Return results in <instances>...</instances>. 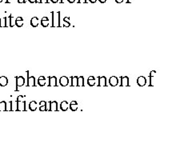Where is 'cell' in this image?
Returning <instances> with one entry per match:
<instances>
[{
    "instance_id": "1",
    "label": "cell",
    "mask_w": 192,
    "mask_h": 144,
    "mask_svg": "<svg viewBox=\"0 0 192 144\" xmlns=\"http://www.w3.org/2000/svg\"><path fill=\"white\" fill-rule=\"evenodd\" d=\"M98 80H99V82H98V85L99 86H107V78L105 76H100L98 78Z\"/></svg>"
},
{
    "instance_id": "2",
    "label": "cell",
    "mask_w": 192,
    "mask_h": 144,
    "mask_svg": "<svg viewBox=\"0 0 192 144\" xmlns=\"http://www.w3.org/2000/svg\"><path fill=\"white\" fill-rule=\"evenodd\" d=\"M25 83V78L23 76H18L16 77V86H17V89L16 91H18V87L19 86H23Z\"/></svg>"
},
{
    "instance_id": "3",
    "label": "cell",
    "mask_w": 192,
    "mask_h": 144,
    "mask_svg": "<svg viewBox=\"0 0 192 144\" xmlns=\"http://www.w3.org/2000/svg\"><path fill=\"white\" fill-rule=\"evenodd\" d=\"M137 84L139 86H143L147 84V78L144 76H139L137 78Z\"/></svg>"
},
{
    "instance_id": "4",
    "label": "cell",
    "mask_w": 192,
    "mask_h": 144,
    "mask_svg": "<svg viewBox=\"0 0 192 144\" xmlns=\"http://www.w3.org/2000/svg\"><path fill=\"white\" fill-rule=\"evenodd\" d=\"M17 110H20V111L26 110V102H25L24 100L20 101V102H18Z\"/></svg>"
},
{
    "instance_id": "5",
    "label": "cell",
    "mask_w": 192,
    "mask_h": 144,
    "mask_svg": "<svg viewBox=\"0 0 192 144\" xmlns=\"http://www.w3.org/2000/svg\"><path fill=\"white\" fill-rule=\"evenodd\" d=\"M109 83L111 86H117L118 83V78L116 76H111L109 78Z\"/></svg>"
},
{
    "instance_id": "6",
    "label": "cell",
    "mask_w": 192,
    "mask_h": 144,
    "mask_svg": "<svg viewBox=\"0 0 192 144\" xmlns=\"http://www.w3.org/2000/svg\"><path fill=\"white\" fill-rule=\"evenodd\" d=\"M59 83H60L61 86H67L68 83H69V79H68V78L66 77V76H62V77L59 78Z\"/></svg>"
},
{
    "instance_id": "7",
    "label": "cell",
    "mask_w": 192,
    "mask_h": 144,
    "mask_svg": "<svg viewBox=\"0 0 192 144\" xmlns=\"http://www.w3.org/2000/svg\"><path fill=\"white\" fill-rule=\"evenodd\" d=\"M28 76L27 86H35V78L34 76H29V71L27 72Z\"/></svg>"
},
{
    "instance_id": "8",
    "label": "cell",
    "mask_w": 192,
    "mask_h": 144,
    "mask_svg": "<svg viewBox=\"0 0 192 144\" xmlns=\"http://www.w3.org/2000/svg\"><path fill=\"white\" fill-rule=\"evenodd\" d=\"M121 85L122 86H129V78L127 76L121 77Z\"/></svg>"
},
{
    "instance_id": "9",
    "label": "cell",
    "mask_w": 192,
    "mask_h": 144,
    "mask_svg": "<svg viewBox=\"0 0 192 144\" xmlns=\"http://www.w3.org/2000/svg\"><path fill=\"white\" fill-rule=\"evenodd\" d=\"M49 86H55L57 85V78L55 76L49 77Z\"/></svg>"
},
{
    "instance_id": "10",
    "label": "cell",
    "mask_w": 192,
    "mask_h": 144,
    "mask_svg": "<svg viewBox=\"0 0 192 144\" xmlns=\"http://www.w3.org/2000/svg\"><path fill=\"white\" fill-rule=\"evenodd\" d=\"M49 23H50V21L49 19L47 17H42V19H41V24L43 27H46L49 26Z\"/></svg>"
},
{
    "instance_id": "11",
    "label": "cell",
    "mask_w": 192,
    "mask_h": 144,
    "mask_svg": "<svg viewBox=\"0 0 192 144\" xmlns=\"http://www.w3.org/2000/svg\"><path fill=\"white\" fill-rule=\"evenodd\" d=\"M8 83V78L6 76H1L0 77V86H5Z\"/></svg>"
},
{
    "instance_id": "12",
    "label": "cell",
    "mask_w": 192,
    "mask_h": 144,
    "mask_svg": "<svg viewBox=\"0 0 192 144\" xmlns=\"http://www.w3.org/2000/svg\"><path fill=\"white\" fill-rule=\"evenodd\" d=\"M96 83V79L95 78L94 76H90L88 78H87V84L90 86H95Z\"/></svg>"
},
{
    "instance_id": "13",
    "label": "cell",
    "mask_w": 192,
    "mask_h": 144,
    "mask_svg": "<svg viewBox=\"0 0 192 144\" xmlns=\"http://www.w3.org/2000/svg\"><path fill=\"white\" fill-rule=\"evenodd\" d=\"M69 107L71 108L72 111H75L78 109V103L76 101H72L71 104H69Z\"/></svg>"
},
{
    "instance_id": "14",
    "label": "cell",
    "mask_w": 192,
    "mask_h": 144,
    "mask_svg": "<svg viewBox=\"0 0 192 144\" xmlns=\"http://www.w3.org/2000/svg\"><path fill=\"white\" fill-rule=\"evenodd\" d=\"M50 110H52V111H57L58 110V103L56 102V101L50 102Z\"/></svg>"
},
{
    "instance_id": "15",
    "label": "cell",
    "mask_w": 192,
    "mask_h": 144,
    "mask_svg": "<svg viewBox=\"0 0 192 144\" xmlns=\"http://www.w3.org/2000/svg\"><path fill=\"white\" fill-rule=\"evenodd\" d=\"M15 25L18 27H21L23 26V19L22 17H18L15 19Z\"/></svg>"
},
{
    "instance_id": "16",
    "label": "cell",
    "mask_w": 192,
    "mask_h": 144,
    "mask_svg": "<svg viewBox=\"0 0 192 144\" xmlns=\"http://www.w3.org/2000/svg\"><path fill=\"white\" fill-rule=\"evenodd\" d=\"M37 107H38V105L35 101H31L30 104H29V108H30V110L32 111H35L37 110Z\"/></svg>"
},
{
    "instance_id": "17",
    "label": "cell",
    "mask_w": 192,
    "mask_h": 144,
    "mask_svg": "<svg viewBox=\"0 0 192 144\" xmlns=\"http://www.w3.org/2000/svg\"><path fill=\"white\" fill-rule=\"evenodd\" d=\"M60 108H61V110H63V111L67 110V109L69 108V104H68V103L67 102V101H63V102L61 103Z\"/></svg>"
},
{
    "instance_id": "18",
    "label": "cell",
    "mask_w": 192,
    "mask_h": 144,
    "mask_svg": "<svg viewBox=\"0 0 192 144\" xmlns=\"http://www.w3.org/2000/svg\"><path fill=\"white\" fill-rule=\"evenodd\" d=\"M31 25L33 27H38V19L37 17H33L31 19Z\"/></svg>"
},
{
    "instance_id": "19",
    "label": "cell",
    "mask_w": 192,
    "mask_h": 144,
    "mask_svg": "<svg viewBox=\"0 0 192 144\" xmlns=\"http://www.w3.org/2000/svg\"><path fill=\"white\" fill-rule=\"evenodd\" d=\"M38 84L41 86L46 85V78L44 76H40L38 79Z\"/></svg>"
},
{
    "instance_id": "20",
    "label": "cell",
    "mask_w": 192,
    "mask_h": 144,
    "mask_svg": "<svg viewBox=\"0 0 192 144\" xmlns=\"http://www.w3.org/2000/svg\"><path fill=\"white\" fill-rule=\"evenodd\" d=\"M71 26V21L69 17H65L63 19V27H69Z\"/></svg>"
},
{
    "instance_id": "21",
    "label": "cell",
    "mask_w": 192,
    "mask_h": 144,
    "mask_svg": "<svg viewBox=\"0 0 192 144\" xmlns=\"http://www.w3.org/2000/svg\"><path fill=\"white\" fill-rule=\"evenodd\" d=\"M77 86H84V78H83V76L78 77Z\"/></svg>"
},
{
    "instance_id": "22",
    "label": "cell",
    "mask_w": 192,
    "mask_h": 144,
    "mask_svg": "<svg viewBox=\"0 0 192 144\" xmlns=\"http://www.w3.org/2000/svg\"><path fill=\"white\" fill-rule=\"evenodd\" d=\"M71 78V86H77L78 77H77V76H72Z\"/></svg>"
},
{
    "instance_id": "23",
    "label": "cell",
    "mask_w": 192,
    "mask_h": 144,
    "mask_svg": "<svg viewBox=\"0 0 192 144\" xmlns=\"http://www.w3.org/2000/svg\"><path fill=\"white\" fill-rule=\"evenodd\" d=\"M6 103L5 101H2L0 102V111H5L6 110Z\"/></svg>"
},
{
    "instance_id": "24",
    "label": "cell",
    "mask_w": 192,
    "mask_h": 144,
    "mask_svg": "<svg viewBox=\"0 0 192 144\" xmlns=\"http://www.w3.org/2000/svg\"><path fill=\"white\" fill-rule=\"evenodd\" d=\"M17 106H18V102L17 100L15 101H11V110H17Z\"/></svg>"
},
{
    "instance_id": "25",
    "label": "cell",
    "mask_w": 192,
    "mask_h": 144,
    "mask_svg": "<svg viewBox=\"0 0 192 144\" xmlns=\"http://www.w3.org/2000/svg\"><path fill=\"white\" fill-rule=\"evenodd\" d=\"M10 27H14V25H15V21L14 22V17L10 14Z\"/></svg>"
},
{
    "instance_id": "26",
    "label": "cell",
    "mask_w": 192,
    "mask_h": 144,
    "mask_svg": "<svg viewBox=\"0 0 192 144\" xmlns=\"http://www.w3.org/2000/svg\"><path fill=\"white\" fill-rule=\"evenodd\" d=\"M6 110H11V101L9 102L8 103H6Z\"/></svg>"
},
{
    "instance_id": "27",
    "label": "cell",
    "mask_w": 192,
    "mask_h": 144,
    "mask_svg": "<svg viewBox=\"0 0 192 144\" xmlns=\"http://www.w3.org/2000/svg\"><path fill=\"white\" fill-rule=\"evenodd\" d=\"M155 74H156V71H151L150 72L149 77H154Z\"/></svg>"
},
{
    "instance_id": "28",
    "label": "cell",
    "mask_w": 192,
    "mask_h": 144,
    "mask_svg": "<svg viewBox=\"0 0 192 144\" xmlns=\"http://www.w3.org/2000/svg\"><path fill=\"white\" fill-rule=\"evenodd\" d=\"M23 99H24V96H22V95L18 96V98H17V102H20V101H23Z\"/></svg>"
},
{
    "instance_id": "29",
    "label": "cell",
    "mask_w": 192,
    "mask_h": 144,
    "mask_svg": "<svg viewBox=\"0 0 192 144\" xmlns=\"http://www.w3.org/2000/svg\"><path fill=\"white\" fill-rule=\"evenodd\" d=\"M39 110H41V111H44V110H46V105H45V106L39 107Z\"/></svg>"
},
{
    "instance_id": "30",
    "label": "cell",
    "mask_w": 192,
    "mask_h": 144,
    "mask_svg": "<svg viewBox=\"0 0 192 144\" xmlns=\"http://www.w3.org/2000/svg\"><path fill=\"white\" fill-rule=\"evenodd\" d=\"M50 102H48V103H46V110H50Z\"/></svg>"
},
{
    "instance_id": "31",
    "label": "cell",
    "mask_w": 192,
    "mask_h": 144,
    "mask_svg": "<svg viewBox=\"0 0 192 144\" xmlns=\"http://www.w3.org/2000/svg\"><path fill=\"white\" fill-rule=\"evenodd\" d=\"M46 104V102H45V101H41L40 103H39V107H42V106H45Z\"/></svg>"
},
{
    "instance_id": "32",
    "label": "cell",
    "mask_w": 192,
    "mask_h": 144,
    "mask_svg": "<svg viewBox=\"0 0 192 144\" xmlns=\"http://www.w3.org/2000/svg\"><path fill=\"white\" fill-rule=\"evenodd\" d=\"M78 3H82V2L86 3V2H86V0H78Z\"/></svg>"
},
{
    "instance_id": "33",
    "label": "cell",
    "mask_w": 192,
    "mask_h": 144,
    "mask_svg": "<svg viewBox=\"0 0 192 144\" xmlns=\"http://www.w3.org/2000/svg\"><path fill=\"white\" fill-rule=\"evenodd\" d=\"M115 1L117 3H122V2H123V0H115Z\"/></svg>"
},
{
    "instance_id": "34",
    "label": "cell",
    "mask_w": 192,
    "mask_h": 144,
    "mask_svg": "<svg viewBox=\"0 0 192 144\" xmlns=\"http://www.w3.org/2000/svg\"><path fill=\"white\" fill-rule=\"evenodd\" d=\"M18 2L19 3H24L26 2H25V0H18Z\"/></svg>"
},
{
    "instance_id": "35",
    "label": "cell",
    "mask_w": 192,
    "mask_h": 144,
    "mask_svg": "<svg viewBox=\"0 0 192 144\" xmlns=\"http://www.w3.org/2000/svg\"><path fill=\"white\" fill-rule=\"evenodd\" d=\"M29 2H30L31 3H35V2H36V0H28Z\"/></svg>"
},
{
    "instance_id": "36",
    "label": "cell",
    "mask_w": 192,
    "mask_h": 144,
    "mask_svg": "<svg viewBox=\"0 0 192 144\" xmlns=\"http://www.w3.org/2000/svg\"><path fill=\"white\" fill-rule=\"evenodd\" d=\"M99 1L101 2V3H105L107 2V0H99Z\"/></svg>"
},
{
    "instance_id": "37",
    "label": "cell",
    "mask_w": 192,
    "mask_h": 144,
    "mask_svg": "<svg viewBox=\"0 0 192 144\" xmlns=\"http://www.w3.org/2000/svg\"><path fill=\"white\" fill-rule=\"evenodd\" d=\"M40 2H49L48 0H40Z\"/></svg>"
},
{
    "instance_id": "38",
    "label": "cell",
    "mask_w": 192,
    "mask_h": 144,
    "mask_svg": "<svg viewBox=\"0 0 192 144\" xmlns=\"http://www.w3.org/2000/svg\"><path fill=\"white\" fill-rule=\"evenodd\" d=\"M50 1H51L53 3H56V2H59V0H50Z\"/></svg>"
},
{
    "instance_id": "39",
    "label": "cell",
    "mask_w": 192,
    "mask_h": 144,
    "mask_svg": "<svg viewBox=\"0 0 192 144\" xmlns=\"http://www.w3.org/2000/svg\"><path fill=\"white\" fill-rule=\"evenodd\" d=\"M67 1L70 2V3H73V2H75V0H67Z\"/></svg>"
},
{
    "instance_id": "40",
    "label": "cell",
    "mask_w": 192,
    "mask_h": 144,
    "mask_svg": "<svg viewBox=\"0 0 192 144\" xmlns=\"http://www.w3.org/2000/svg\"><path fill=\"white\" fill-rule=\"evenodd\" d=\"M89 1L91 2V3H95V2H97V0H89Z\"/></svg>"
},
{
    "instance_id": "41",
    "label": "cell",
    "mask_w": 192,
    "mask_h": 144,
    "mask_svg": "<svg viewBox=\"0 0 192 144\" xmlns=\"http://www.w3.org/2000/svg\"><path fill=\"white\" fill-rule=\"evenodd\" d=\"M127 2V3H130L131 2H130V0H127V2Z\"/></svg>"
},
{
    "instance_id": "42",
    "label": "cell",
    "mask_w": 192,
    "mask_h": 144,
    "mask_svg": "<svg viewBox=\"0 0 192 144\" xmlns=\"http://www.w3.org/2000/svg\"><path fill=\"white\" fill-rule=\"evenodd\" d=\"M36 2H40V0H36Z\"/></svg>"
},
{
    "instance_id": "43",
    "label": "cell",
    "mask_w": 192,
    "mask_h": 144,
    "mask_svg": "<svg viewBox=\"0 0 192 144\" xmlns=\"http://www.w3.org/2000/svg\"><path fill=\"white\" fill-rule=\"evenodd\" d=\"M65 2V0H61V2H62V3H63V2Z\"/></svg>"
},
{
    "instance_id": "44",
    "label": "cell",
    "mask_w": 192,
    "mask_h": 144,
    "mask_svg": "<svg viewBox=\"0 0 192 144\" xmlns=\"http://www.w3.org/2000/svg\"><path fill=\"white\" fill-rule=\"evenodd\" d=\"M6 3H9V2H9V0H6Z\"/></svg>"
},
{
    "instance_id": "45",
    "label": "cell",
    "mask_w": 192,
    "mask_h": 144,
    "mask_svg": "<svg viewBox=\"0 0 192 144\" xmlns=\"http://www.w3.org/2000/svg\"><path fill=\"white\" fill-rule=\"evenodd\" d=\"M0 27H1V18H0Z\"/></svg>"
},
{
    "instance_id": "46",
    "label": "cell",
    "mask_w": 192,
    "mask_h": 144,
    "mask_svg": "<svg viewBox=\"0 0 192 144\" xmlns=\"http://www.w3.org/2000/svg\"><path fill=\"white\" fill-rule=\"evenodd\" d=\"M2 2V0H0V2Z\"/></svg>"
}]
</instances>
